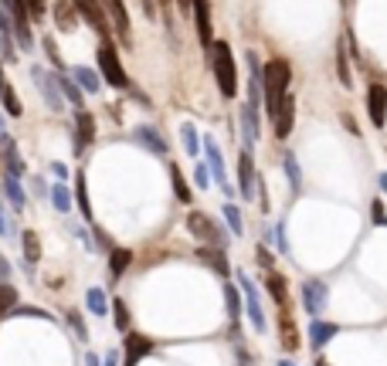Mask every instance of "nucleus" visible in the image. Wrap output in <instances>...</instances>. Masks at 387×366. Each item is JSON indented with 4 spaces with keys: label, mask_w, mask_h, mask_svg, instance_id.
Returning <instances> with one entry per match:
<instances>
[{
    "label": "nucleus",
    "mask_w": 387,
    "mask_h": 366,
    "mask_svg": "<svg viewBox=\"0 0 387 366\" xmlns=\"http://www.w3.org/2000/svg\"><path fill=\"white\" fill-rule=\"evenodd\" d=\"M7 278H11V265L0 258V282H7Z\"/></svg>",
    "instance_id": "3c124183"
},
{
    "label": "nucleus",
    "mask_w": 387,
    "mask_h": 366,
    "mask_svg": "<svg viewBox=\"0 0 387 366\" xmlns=\"http://www.w3.org/2000/svg\"><path fill=\"white\" fill-rule=\"evenodd\" d=\"M68 319H72V326H75V336H78V339H85V336H89V332H85V326H82V319H78L75 312H72V315H68Z\"/></svg>",
    "instance_id": "de8ad7c7"
},
{
    "label": "nucleus",
    "mask_w": 387,
    "mask_h": 366,
    "mask_svg": "<svg viewBox=\"0 0 387 366\" xmlns=\"http://www.w3.org/2000/svg\"><path fill=\"white\" fill-rule=\"evenodd\" d=\"M85 302H89V308H92L96 315H106V312H109V299H106V292L102 289H89Z\"/></svg>",
    "instance_id": "c9c22d12"
},
{
    "label": "nucleus",
    "mask_w": 387,
    "mask_h": 366,
    "mask_svg": "<svg viewBox=\"0 0 387 366\" xmlns=\"http://www.w3.org/2000/svg\"><path fill=\"white\" fill-rule=\"evenodd\" d=\"M275 234H279V248H282V254L289 258V254H292V248H289V237H286V228H279V231H275Z\"/></svg>",
    "instance_id": "a18cd8bd"
},
{
    "label": "nucleus",
    "mask_w": 387,
    "mask_h": 366,
    "mask_svg": "<svg viewBox=\"0 0 387 366\" xmlns=\"http://www.w3.org/2000/svg\"><path fill=\"white\" fill-rule=\"evenodd\" d=\"M153 353V339L139 336V332H126V366H136Z\"/></svg>",
    "instance_id": "dca6fc26"
},
{
    "label": "nucleus",
    "mask_w": 387,
    "mask_h": 366,
    "mask_svg": "<svg viewBox=\"0 0 387 366\" xmlns=\"http://www.w3.org/2000/svg\"><path fill=\"white\" fill-rule=\"evenodd\" d=\"M51 204H55L61 214L72 211V193H68V187H65V183H58V187L51 190Z\"/></svg>",
    "instance_id": "58836bf2"
},
{
    "label": "nucleus",
    "mask_w": 387,
    "mask_h": 366,
    "mask_svg": "<svg viewBox=\"0 0 387 366\" xmlns=\"http://www.w3.org/2000/svg\"><path fill=\"white\" fill-rule=\"evenodd\" d=\"M0 102H4V112H7V116H14V119L20 116V98H18V92H14V85L4 78V72H0Z\"/></svg>",
    "instance_id": "5701e85b"
},
{
    "label": "nucleus",
    "mask_w": 387,
    "mask_h": 366,
    "mask_svg": "<svg viewBox=\"0 0 387 366\" xmlns=\"http://www.w3.org/2000/svg\"><path fill=\"white\" fill-rule=\"evenodd\" d=\"M72 78H75L85 92H99V89H102V78H99L92 68H75V72H72Z\"/></svg>",
    "instance_id": "7c9ffc66"
},
{
    "label": "nucleus",
    "mask_w": 387,
    "mask_h": 366,
    "mask_svg": "<svg viewBox=\"0 0 387 366\" xmlns=\"http://www.w3.org/2000/svg\"><path fill=\"white\" fill-rule=\"evenodd\" d=\"M51 170H55V176H58V180H65V176H68V170H65V166H61V163H55V166H51Z\"/></svg>",
    "instance_id": "603ef678"
},
{
    "label": "nucleus",
    "mask_w": 387,
    "mask_h": 366,
    "mask_svg": "<svg viewBox=\"0 0 387 366\" xmlns=\"http://www.w3.org/2000/svg\"><path fill=\"white\" fill-rule=\"evenodd\" d=\"M177 7H180V11H191V0H177Z\"/></svg>",
    "instance_id": "6e6d98bb"
},
{
    "label": "nucleus",
    "mask_w": 387,
    "mask_h": 366,
    "mask_svg": "<svg viewBox=\"0 0 387 366\" xmlns=\"http://www.w3.org/2000/svg\"><path fill=\"white\" fill-rule=\"evenodd\" d=\"M136 139L146 146V150H153L156 156H167V143H163V136L150 129V126H136Z\"/></svg>",
    "instance_id": "4be33fe9"
},
{
    "label": "nucleus",
    "mask_w": 387,
    "mask_h": 366,
    "mask_svg": "<svg viewBox=\"0 0 387 366\" xmlns=\"http://www.w3.org/2000/svg\"><path fill=\"white\" fill-rule=\"evenodd\" d=\"M14 306H18V292H14V285L0 282V312H11Z\"/></svg>",
    "instance_id": "a19ab883"
},
{
    "label": "nucleus",
    "mask_w": 387,
    "mask_h": 366,
    "mask_svg": "<svg viewBox=\"0 0 387 366\" xmlns=\"http://www.w3.org/2000/svg\"><path fill=\"white\" fill-rule=\"evenodd\" d=\"M265 285H269V295L275 299V306L279 308L289 306V285H286V278H282L279 271H269V282H265Z\"/></svg>",
    "instance_id": "b1692460"
},
{
    "label": "nucleus",
    "mask_w": 387,
    "mask_h": 366,
    "mask_svg": "<svg viewBox=\"0 0 387 366\" xmlns=\"http://www.w3.org/2000/svg\"><path fill=\"white\" fill-rule=\"evenodd\" d=\"M194 254H197V258H201V261H204L208 268H214V271H217L221 278H228V275H231V268H228V254H224V248H214V244H201V248L194 251Z\"/></svg>",
    "instance_id": "2eb2a0df"
},
{
    "label": "nucleus",
    "mask_w": 387,
    "mask_h": 366,
    "mask_svg": "<svg viewBox=\"0 0 387 366\" xmlns=\"http://www.w3.org/2000/svg\"><path fill=\"white\" fill-rule=\"evenodd\" d=\"M224 302H228V315H231V332H238V319H241V292L231 282H224Z\"/></svg>",
    "instance_id": "a878e982"
},
{
    "label": "nucleus",
    "mask_w": 387,
    "mask_h": 366,
    "mask_svg": "<svg viewBox=\"0 0 387 366\" xmlns=\"http://www.w3.org/2000/svg\"><path fill=\"white\" fill-rule=\"evenodd\" d=\"M336 75L343 81V89H353V75H350V61H347V48L343 41H336Z\"/></svg>",
    "instance_id": "c756f323"
},
{
    "label": "nucleus",
    "mask_w": 387,
    "mask_h": 366,
    "mask_svg": "<svg viewBox=\"0 0 387 366\" xmlns=\"http://www.w3.org/2000/svg\"><path fill=\"white\" fill-rule=\"evenodd\" d=\"M224 221H228V228H231L234 237H241V231H245V224H241V211L234 207V204H224Z\"/></svg>",
    "instance_id": "ea45409f"
},
{
    "label": "nucleus",
    "mask_w": 387,
    "mask_h": 366,
    "mask_svg": "<svg viewBox=\"0 0 387 366\" xmlns=\"http://www.w3.org/2000/svg\"><path fill=\"white\" fill-rule=\"evenodd\" d=\"M272 122H275V136L286 143L292 133V126H296V96H292V92H286V98L279 102V112H275Z\"/></svg>",
    "instance_id": "9d476101"
},
{
    "label": "nucleus",
    "mask_w": 387,
    "mask_h": 366,
    "mask_svg": "<svg viewBox=\"0 0 387 366\" xmlns=\"http://www.w3.org/2000/svg\"><path fill=\"white\" fill-rule=\"evenodd\" d=\"M75 18L78 14L68 0H58V4H55V24H58L61 31H72V27H75Z\"/></svg>",
    "instance_id": "cd10ccee"
},
{
    "label": "nucleus",
    "mask_w": 387,
    "mask_h": 366,
    "mask_svg": "<svg viewBox=\"0 0 387 366\" xmlns=\"http://www.w3.org/2000/svg\"><path fill=\"white\" fill-rule=\"evenodd\" d=\"M370 214H374V224H377V228H387V214H384V204H381V200L370 204Z\"/></svg>",
    "instance_id": "c03bdc74"
},
{
    "label": "nucleus",
    "mask_w": 387,
    "mask_h": 366,
    "mask_svg": "<svg viewBox=\"0 0 387 366\" xmlns=\"http://www.w3.org/2000/svg\"><path fill=\"white\" fill-rule=\"evenodd\" d=\"M241 126H245V150L252 153L255 139H258V109H252L248 102L241 105Z\"/></svg>",
    "instance_id": "aec40b11"
},
{
    "label": "nucleus",
    "mask_w": 387,
    "mask_h": 366,
    "mask_svg": "<svg viewBox=\"0 0 387 366\" xmlns=\"http://www.w3.org/2000/svg\"><path fill=\"white\" fill-rule=\"evenodd\" d=\"M312 366H329V363H326V360H316V363H312Z\"/></svg>",
    "instance_id": "13d9d810"
},
{
    "label": "nucleus",
    "mask_w": 387,
    "mask_h": 366,
    "mask_svg": "<svg viewBox=\"0 0 387 366\" xmlns=\"http://www.w3.org/2000/svg\"><path fill=\"white\" fill-rule=\"evenodd\" d=\"M211 58H214V78L224 98L238 96V68H234V55L228 41H211Z\"/></svg>",
    "instance_id": "f03ea898"
},
{
    "label": "nucleus",
    "mask_w": 387,
    "mask_h": 366,
    "mask_svg": "<svg viewBox=\"0 0 387 366\" xmlns=\"http://www.w3.org/2000/svg\"><path fill=\"white\" fill-rule=\"evenodd\" d=\"M187 231H191L194 237H201L204 244H214V248H224V244H228V234L221 231V228H217V224H214L204 211H191V214H187Z\"/></svg>",
    "instance_id": "7ed1b4c3"
},
{
    "label": "nucleus",
    "mask_w": 387,
    "mask_h": 366,
    "mask_svg": "<svg viewBox=\"0 0 387 366\" xmlns=\"http://www.w3.org/2000/svg\"><path fill=\"white\" fill-rule=\"evenodd\" d=\"M92 143H96V116L85 112V109H78V116H75V153H82V150L92 146Z\"/></svg>",
    "instance_id": "ddd939ff"
},
{
    "label": "nucleus",
    "mask_w": 387,
    "mask_h": 366,
    "mask_svg": "<svg viewBox=\"0 0 387 366\" xmlns=\"http://www.w3.org/2000/svg\"><path fill=\"white\" fill-rule=\"evenodd\" d=\"M109 308H113V322H116L119 332H129V308H126V302H122V299H113Z\"/></svg>",
    "instance_id": "f704fd0d"
},
{
    "label": "nucleus",
    "mask_w": 387,
    "mask_h": 366,
    "mask_svg": "<svg viewBox=\"0 0 387 366\" xmlns=\"http://www.w3.org/2000/svg\"><path fill=\"white\" fill-rule=\"evenodd\" d=\"M282 170L289 176L292 190H299V187H303V174H299V163H296V153H292V150H286V156H282Z\"/></svg>",
    "instance_id": "2f4dec72"
},
{
    "label": "nucleus",
    "mask_w": 387,
    "mask_h": 366,
    "mask_svg": "<svg viewBox=\"0 0 387 366\" xmlns=\"http://www.w3.org/2000/svg\"><path fill=\"white\" fill-rule=\"evenodd\" d=\"M191 14H194V24H197V41H201V48H211V41H214L211 0H191Z\"/></svg>",
    "instance_id": "1a4fd4ad"
},
{
    "label": "nucleus",
    "mask_w": 387,
    "mask_h": 366,
    "mask_svg": "<svg viewBox=\"0 0 387 366\" xmlns=\"http://www.w3.org/2000/svg\"><path fill=\"white\" fill-rule=\"evenodd\" d=\"M255 176H258L255 159H252V153L245 150V153L238 156V190H241L245 200H255Z\"/></svg>",
    "instance_id": "f8f14e48"
},
{
    "label": "nucleus",
    "mask_w": 387,
    "mask_h": 366,
    "mask_svg": "<svg viewBox=\"0 0 387 366\" xmlns=\"http://www.w3.org/2000/svg\"><path fill=\"white\" fill-rule=\"evenodd\" d=\"M194 183H197V187H204V190L211 187V170H208V163H204V159L194 166Z\"/></svg>",
    "instance_id": "79ce46f5"
},
{
    "label": "nucleus",
    "mask_w": 387,
    "mask_h": 366,
    "mask_svg": "<svg viewBox=\"0 0 387 366\" xmlns=\"http://www.w3.org/2000/svg\"><path fill=\"white\" fill-rule=\"evenodd\" d=\"M106 366H119V353H109V356H106Z\"/></svg>",
    "instance_id": "5fc2aeb1"
},
{
    "label": "nucleus",
    "mask_w": 387,
    "mask_h": 366,
    "mask_svg": "<svg viewBox=\"0 0 387 366\" xmlns=\"http://www.w3.org/2000/svg\"><path fill=\"white\" fill-rule=\"evenodd\" d=\"M279 366H296V363L292 360H279Z\"/></svg>",
    "instance_id": "4d7b16f0"
},
{
    "label": "nucleus",
    "mask_w": 387,
    "mask_h": 366,
    "mask_svg": "<svg viewBox=\"0 0 387 366\" xmlns=\"http://www.w3.org/2000/svg\"><path fill=\"white\" fill-rule=\"evenodd\" d=\"M24 258H27L31 265L41 258V241H38V234L34 231H24Z\"/></svg>",
    "instance_id": "4c0bfd02"
},
{
    "label": "nucleus",
    "mask_w": 387,
    "mask_h": 366,
    "mask_svg": "<svg viewBox=\"0 0 387 366\" xmlns=\"http://www.w3.org/2000/svg\"><path fill=\"white\" fill-rule=\"evenodd\" d=\"M0 237H11V224H7V214L0 207Z\"/></svg>",
    "instance_id": "09e8293b"
},
{
    "label": "nucleus",
    "mask_w": 387,
    "mask_h": 366,
    "mask_svg": "<svg viewBox=\"0 0 387 366\" xmlns=\"http://www.w3.org/2000/svg\"><path fill=\"white\" fill-rule=\"evenodd\" d=\"M238 282H241V308L248 312V319H252V326L258 329V332H265V312H262V306H258V292H255L252 278L245 275V271H238Z\"/></svg>",
    "instance_id": "423d86ee"
},
{
    "label": "nucleus",
    "mask_w": 387,
    "mask_h": 366,
    "mask_svg": "<svg viewBox=\"0 0 387 366\" xmlns=\"http://www.w3.org/2000/svg\"><path fill=\"white\" fill-rule=\"evenodd\" d=\"M170 183H174V193H177V200L180 204H191L194 197H191V183H187V176H184V170L180 166H170Z\"/></svg>",
    "instance_id": "bb28decb"
},
{
    "label": "nucleus",
    "mask_w": 387,
    "mask_h": 366,
    "mask_svg": "<svg viewBox=\"0 0 387 366\" xmlns=\"http://www.w3.org/2000/svg\"><path fill=\"white\" fill-rule=\"evenodd\" d=\"M31 75H34V81H38V89H41V96H44V102H48V109H55V112H58V109H61L58 81L48 75V72H41V68H34Z\"/></svg>",
    "instance_id": "a211bd4d"
},
{
    "label": "nucleus",
    "mask_w": 387,
    "mask_h": 366,
    "mask_svg": "<svg viewBox=\"0 0 387 366\" xmlns=\"http://www.w3.org/2000/svg\"><path fill=\"white\" fill-rule=\"evenodd\" d=\"M72 7H75V14L89 27H96L99 34L106 38L109 34V20H106V7H102V0H72Z\"/></svg>",
    "instance_id": "0eeeda50"
},
{
    "label": "nucleus",
    "mask_w": 387,
    "mask_h": 366,
    "mask_svg": "<svg viewBox=\"0 0 387 366\" xmlns=\"http://www.w3.org/2000/svg\"><path fill=\"white\" fill-rule=\"evenodd\" d=\"M340 332V326L336 322H326V319H312V326H310V343H312V349H323Z\"/></svg>",
    "instance_id": "6ab92c4d"
},
{
    "label": "nucleus",
    "mask_w": 387,
    "mask_h": 366,
    "mask_svg": "<svg viewBox=\"0 0 387 366\" xmlns=\"http://www.w3.org/2000/svg\"><path fill=\"white\" fill-rule=\"evenodd\" d=\"M58 89L65 92V98H68L72 105H78V109H82V89H78V85L72 81V78H68V75H61V78H58Z\"/></svg>",
    "instance_id": "e433bc0d"
},
{
    "label": "nucleus",
    "mask_w": 387,
    "mask_h": 366,
    "mask_svg": "<svg viewBox=\"0 0 387 366\" xmlns=\"http://www.w3.org/2000/svg\"><path fill=\"white\" fill-rule=\"evenodd\" d=\"M299 295H303V308H306L312 319H316V315L326 308L329 289H326V282H319V278H306V282H303V289H299Z\"/></svg>",
    "instance_id": "39448f33"
},
{
    "label": "nucleus",
    "mask_w": 387,
    "mask_h": 366,
    "mask_svg": "<svg viewBox=\"0 0 387 366\" xmlns=\"http://www.w3.org/2000/svg\"><path fill=\"white\" fill-rule=\"evenodd\" d=\"M143 14H146L150 20L156 18V0H143Z\"/></svg>",
    "instance_id": "8fccbe9b"
},
{
    "label": "nucleus",
    "mask_w": 387,
    "mask_h": 366,
    "mask_svg": "<svg viewBox=\"0 0 387 366\" xmlns=\"http://www.w3.org/2000/svg\"><path fill=\"white\" fill-rule=\"evenodd\" d=\"M204 163H208V170H211V180L221 187L224 193H231V183H228V170H224V156L217 150V143H214L211 136H204Z\"/></svg>",
    "instance_id": "6e6552de"
},
{
    "label": "nucleus",
    "mask_w": 387,
    "mask_h": 366,
    "mask_svg": "<svg viewBox=\"0 0 387 366\" xmlns=\"http://www.w3.org/2000/svg\"><path fill=\"white\" fill-rule=\"evenodd\" d=\"M129 265H133V251L129 248H109V275H113V278H119Z\"/></svg>",
    "instance_id": "393cba45"
},
{
    "label": "nucleus",
    "mask_w": 387,
    "mask_h": 366,
    "mask_svg": "<svg viewBox=\"0 0 387 366\" xmlns=\"http://www.w3.org/2000/svg\"><path fill=\"white\" fill-rule=\"evenodd\" d=\"M102 7L116 20V31H119V38H122V44H129V41H133L129 38L133 31H129V11H126V4H122V0H102Z\"/></svg>",
    "instance_id": "f3484780"
},
{
    "label": "nucleus",
    "mask_w": 387,
    "mask_h": 366,
    "mask_svg": "<svg viewBox=\"0 0 387 366\" xmlns=\"http://www.w3.org/2000/svg\"><path fill=\"white\" fill-rule=\"evenodd\" d=\"M4 193H7V200H11V207H14V211L24 207V190H20L18 176H4Z\"/></svg>",
    "instance_id": "473e14b6"
},
{
    "label": "nucleus",
    "mask_w": 387,
    "mask_h": 366,
    "mask_svg": "<svg viewBox=\"0 0 387 366\" xmlns=\"http://www.w3.org/2000/svg\"><path fill=\"white\" fill-rule=\"evenodd\" d=\"M99 72H102V78H106L113 89H129V78L122 72V61H119L113 44H102V48H99Z\"/></svg>",
    "instance_id": "20e7f679"
},
{
    "label": "nucleus",
    "mask_w": 387,
    "mask_h": 366,
    "mask_svg": "<svg viewBox=\"0 0 387 366\" xmlns=\"http://www.w3.org/2000/svg\"><path fill=\"white\" fill-rule=\"evenodd\" d=\"M367 116L377 129H384V122H387V89L384 85H370L367 89Z\"/></svg>",
    "instance_id": "9b49d317"
},
{
    "label": "nucleus",
    "mask_w": 387,
    "mask_h": 366,
    "mask_svg": "<svg viewBox=\"0 0 387 366\" xmlns=\"http://www.w3.org/2000/svg\"><path fill=\"white\" fill-rule=\"evenodd\" d=\"M279 339H282V346L286 353H296L299 349V336H296V322H292V315L282 308V315H279Z\"/></svg>",
    "instance_id": "412c9836"
},
{
    "label": "nucleus",
    "mask_w": 387,
    "mask_h": 366,
    "mask_svg": "<svg viewBox=\"0 0 387 366\" xmlns=\"http://www.w3.org/2000/svg\"><path fill=\"white\" fill-rule=\"evenodd\" d=\"M0 156H4V166H7V176H24V159L18 153V143L11 139V136L0 133Z\"/></svg>",
    "instance_id": "4468645a"
},
{
    "label": "nucleus",
    "mask_w": 387,
    "mask_h": 366,
    "mask_svg": "<svg viewBox=\"0 0 387 366\" xmlns=\"http://www.w3.org/2000/svg\"><path fill=\"white\" fill-rule=\"evenodd\" d=\"M24 11H27L34 20H41L48 14V0H24Z\"/></svg>",
    "instance_id": "37998d69"
},
{
    "label": "nucleus",
    "mask_w": 387,
    "mask_h": 366,
    "mask_svg": "<svg viewBox=\"0 0 387 366\" xmlns=\"http://www.w3.org/2000/svg\"><path fill=\"white\" fill-rule=\"evenodd\" d=\"M85 366H102V363H99L96 353H89V356H85Z\"/></svg>",
    "instance_id": "864d4df0"
},
{
    "label": "nucleus",
    "mask_w": 387,
    "mask_h": 366,
    "mask_svg": "<svg viewBox=\"0 0 387 366\" xmlns=\"http://www.w3.org/2000/svg\"><path fill=\"white\" fill-rule=\"evenodd\" d=\"M180 139H184V153H187V156L201 153V139H197V129H194L191 122H184V126H180Z\"/></svg>",
    "instance_id": "72a5a7b5"
},
{
    "label": "nucleus",
    "mask_w": 387,
    "mask_h": 366,
    "mask_svg": "<svg viewBox=\"0 0 387 366\" xmlns=\"http://www.w3.org/2000/svg\"><path fill=\"white\" fill-rule=\"evenodd\" d=\"M0 133H4V119H0Z\"/></svg>",
    "instance_id": "bf43d9fd"
},
{
    "label": "nucleus",
    "mask_w": 387,
    "mask_h": 366,
    "mask_svg": "<svg viewBox=\"0 0 387 366\" xmlns=\"http://www.w3.org/2000/svg\"><path fill=\"white\" fill-rule=\"evenodd\" d=\"M289 78H292V68H289V61H282V58H272L269 65L262 68V98H265L269 119H275L279 102L289 92Z\"/></svg>",
    "instance_id": "f257e3e1"
},
{
    "label": "nucleus",
    "mask_w": 387,
    "mask_h": 366,
    "mask_svg": "<svg viewBox=\"0 0 387 366\" xmlns=\"http://www.w3.org/2000/svg\"><path fill=\"white\" fill-rule=\"evenodd\" d=\"M255 258H258V265L272 268V254H269V248H258V251H255Z\"/></svg>",
    "instance_id": "49530a36"
},
{
    "label": "nucleus",
    "mask_w": 387,
    "mask_h": 366,
    "mask_svg": "<svg viewBox=\"0 0 387 366\" xmlns=\"http://www.w3.org/2000/svg\"><path fill=\"white\" fill-rule=\"evenodd\" d=\"M75 204H78V211H82V217L92 224V204H89V190H85V174L75 176Z\"/></svg>",
    "instance_id": "c85d7f7f"
}]
</instances>
